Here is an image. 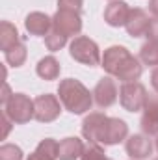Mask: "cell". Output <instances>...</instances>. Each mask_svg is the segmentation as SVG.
I'll return each mask as SVG.
<instances>
[{"instance_id":"obj_20","label":"cell","mask_w":158,"mask_h":160,"mask_svg":"<svg viewBox=\"0 0 158 160\" xmlns=\"http://www.w3.org/2000/svg\"><path fill=\"white\" fill-rule=\"evenodd\" d=\"M140 62L143 65H151V67H158V43L147 41L141 45L140 48Z\"/></svg>"},{"instance_id":"obj_21","label":"cell","mask_w":158,"mask_h":160,"mask_svg":"<svg viewBox=\"0 0 158 160\" xmlns=\"http://www.w3.org/2000/svg\"><path fill=\"white\" fill-rule=\"evenodd\" d=\"M67 43V36H63L62 32H58L56 28H52L47 36H45V45L50 52H58L60 48H63Z\"/></svg>"},{"instance_id":"obj_4","label":"cell","mask_w":158,"mask_h":160,"mask_svg":"<svg viewBox=\"0 0 158 160\" xmlns=\"http://www.w3.org/2000/svg\"><path fill=\"white\" fill-rule=\"evenodd\" d=\"M34 101L26 93H13L11 99L4 104V114L17 125H24L34 119Z\"/></svg>"},{"instance_id":"obj_30","label":"cell","mask_w":158,"mask_h":160,"mask_svg":"<svg viewBox=\"0 0 158 160\" xmlns=\"http://www.w3.org/2000/svg\"><path fill=\"white\" fill-rule=\"evenodd\" d=\"M155 149H156V153H158V136H156V140H155Z\"/></svg>"},{"instance_id":"obj_8","label":"cell","mask_w":158,"mask_h":160,"mask_svg":"<svg viewBox=\"0 0 158 160\" xmlns=\"http://www.w3.org/2000/svg\"><path fill=\"white\" fill-rule=\"evenodd\" d=\"M52 28H56L58 32H62L67 38H77L82 32V17L78 11H71V9H58L52 17Z\"/></svg>"},{"instance_id":"obj_19","label":"cell","mask_w":158,"mask_h":160,"mask_svg":"<svg viewBox=\"0 0 158 160\" xmlns=\"http://www.w3.org/2000/svg\"><path fill=\"white\" fill-rule=\"evenodd\" d=\"M26 56H28V50H26V45H24L22 41H21L19 45H15L13 48H9V50L4 52L6 62H7L11 67H21V65H24Z\"/></svg>"},{"instance_id":"obj_12","label":"cell","mask_w":158,"mask_h":160,"mask_svg":"<svg viewBox=\"0 0 158 160\" xmlns=\"http://www.w3.org/2000/svg\"><path fill=\"white\" fill-rule=\"evenodd\" d=\"M130 6L123 0H114L110 2L106 8H104V21L108 26H114V28H119V26H125L126 21H128V15H130Z\"/></svg>"},{"instance_id":"obj_14","label":"cell","mask_w":158,"mask_h":160,"mask_svg":"<svg viewBox=\"0 0 158 160\" xmlns=\"http://www.w3.org/2000/svg\"><path fill=\"white\" fill-rule=\"evenodd\" d=\"M24 28L30 36H47L52 30V17L43 11H32L24 19Z\"/></svg>"},{"instance_id":"obj_6","label":"cell","mask_w":158,"mask_h":160,"mask_svg":"<svg viewBox=\"0 0 158 160\" xmlns=\"http://www.w3.org/2000/svg\"><path fill=\"white\" fill-rule=\"evenodd\" d=\"M62 101L52 95V93H43L39 97L34 99V119H37L39 123H52L60 118L62 112Z\"/></svg>"},{"instance_id":"obj_33","label":"cell","mask_w":158,"mask_h":160,"mask_svg":"<svg viewBox=\"0 0 158 160\" xmlns=\"http://www.w3.org/2000/svg\"><path fill=\"white\" fill-rule=\"evenodd\" d=\"M26 160H28V158H26Z\"/></svg>"},{"instance_id":"obj_25","label":"cell","mask_w":158,"mask_h":160,"mask_svg":"<svg viewBox=\"0 0 158 160\" xmlns=\"http://www.w3.org/2000/svg\"><path fill=\"white\" fill-rule=\"evenodd\" d=\"M145 38H147V41L158 43V19H151V24H149V28H147Z\"/></svg>"},{"instance_id":"obj_1","label":"cell","mask_w":158,"mask_h":160,"mask_svg":"<svg viewBox=\"0 0 158 160\" xmlns=\"http://www.w3.org/2000/svg\"><path fill=\"white\" fill-rule=\"evenodd\" d=\"M82 136L101 145H117L128 138V125L119 118H108L102 112H89L82 121Z\"/></svg>"},{"instance_id":"obj_7","label":"cell","mask_w":158,"mask_h":160,"mask_svg":"<svg viewBox=\"0 0 158 160\" xmlns=\"http://www.w3.org/2000/svg\"><path fill=\"white\" fill-rule=\"evenodd\" d=\"M132 58L130 50L123 45H112L104 50L102 54V62H101V67L108 73V77H117L119 71L123 69V65Z\"/></svg>"},{"instance_id":"obj_32","label":"cell","mask_w":158,"mask_h":160,"mask_svg":"<svg viewBox=\"0 0 158 160\" xmlns=\"http://www.w3.org/2000/svg\"><path fill=\"white\" fill-rule=\"evenodd\" d=\"M155 160H158V158H155Z\"/></svg>"},{"instance_id":"obj_16","label":"cell","mask_w":158,"mask_h":160,"mask_svg":"<svg viewBox=\"0 0 158 160\" xmlns=\"http://www.w3.org/2000/svg\"><path fill=\"white\" fill-rule=\"evenodd\" d=\"M58 142L54 138H45L37 143L28 160H58Z\"/></svg>"},{"instance_id":"obj_28","label":"cell","mask_w":158,"mask_h":160,"mask_svg":"<svg viewBox=\"0 0 158 160\" xmlns=\"http://www.w3.org/2000/svg\"><path fill=\"white\" fill-rule=\"evenodd\" d=\"M151 86H153V89L158 93V67H155L153 73H151Z\"/></svg>"},{"instance_id":"obj_26","label":"cell","mask_w":158,"mask_h":160,"mask_svg":"<svg viewBox=\"0 0 158 160\" xmlns=\"http://www.w3.org/2000/svg\"><path fill=\"white\" fill-rule=\"evenodd\" d=\"M11 123H13V121L9 119L6 114H2V127H4V130H2V140L9 134V130H11Z\"/></svg>"},{"instance_id":"obj_5","label":"cell","mask_w":158,"mask_h":160,"mask_svg":"<svg viewBox=\"0 0 158 160\" xmlns=\"http://www.w3.org/2000/svg\"><path fill=\"white\" fill-rule=\"evenodd\" d=\"M147 101V89L141 82H125L119 88V102L126 112H140L143 110Z\"/></svg>"},{"instance_id":"obj_13","label":"cell","mask_w":158,"mask_h":160,"mask_svg":"<svg viewBox=\"0 0 158 160\" xmlns=\"http://www.w3.org/2000/svg\"><path fill=\"white\" fill-rule=\"evenodd\" d=\"M149 24H151L149 13L141 8H134V9H130V15H128V21H126L125 28H126V34L130 38H141V36L147 34Z\"/></svg>"},{"instance_id":"obj_22","label":"cell","mask_w":158,"mask_h":160,"mask_svg":"<svg viewBox=\"0 0 158 160\" xmlns=\"http://www.w3.org/2000/svg\"><path fill=\"white\" fill-rule=\"evenodd\" d=\"M80 160H112V158L106 157V153H104V149L101 147V143H97V142H87V145L84 147V153H82Z\"/></svg>"},{"instance_id":"obj_15","label":"cell","mask_w":158,"mask_h":160,"mask_svg":"<svg viewBox=\"0 0 158 160\" xmlns=\"http://www.w3.org/2000/svg\"><path fill=\"white\" fill-rule=\"evenodd\" d=\"M84 142L77 136L63 138L58 145V160H78L84 153Z\"/></svg>"},{"instance_id":"obj_27","label":"cell","mask_w":158,"mask_h":160,"mask_svg":"<svg viewBox=\"0 0 158 160\" xmlns=\"http://www.w3.org/2000/svg\"><path fill=\"white\" fill-rule=\"evenodd\" d=\"M11 95H13V93H11V89H9V84L6 82V84H4V91H2V99H0V101H2V106L11 99Z\"/></svg>"},{"instance_id":"obj_10","label":"cell","mask_w":158,"mask_h":160,"mask_svg":"<svg viewBox=\"0 0 158 160\" xmlns=\"http://www.w3.org/2000/svg\"><path fill=\"white\" fill-rule=\"evenodd\" d=\"M153 149H155V145H153V142L149 140L147 134H130L125 140V151L132 160L149 158Z\"/></svg>"},{"instance_id":"obj_11","label":"cell","mask_w":158,"mask_h":160,"mask_svg":"<svg viewBox=\"0 0 158 160\" xmlns=\"http://www.w3.org/2000/svg\"><path fill=\"white\" fill-rule=\"evenodd\" d=\"M140 127L143 134L147 136H158V93L147 95L145 106H143V116L140 119Z\"/></svg>"},{"instance_id":"obj_3","label":"cell","mask_w":158,"mask_h":160,"mask_svg":"<svg viewBox=\"0 0 158 160\" xmlns=\"http://www.w3.org/2000/svg\"><path fill=\"white\" fill-rule=\"evenodd\" d=\"M69 54L75 62H78L82 65L87 67H97L102 62V54L99 45L93 39H89L87 36H77L69 45Z\"/></svg>"},{"instance_id":"obj_31","label":"cell","mask_w":158,"mask_h":160,"mask_svg":"<svg viewBox=\"0 0 158 160\" xmlns=\"http://www.w3.org/2000/svg\"><path fill=\"white\" fill-rule=\"evenodd\" d=\"M110 2H114V0H110Z\"/></svg>"},{"instance_id":"obj_9","label":"cell","mask_w":158,"mask_h":160,"mask_svg":"<svg viewBox=\"0 0 158 160\" xmlns=\"http://www.w3.org/2000/svg\"><path fill=\"white\" fill-rule=\"evenodd\" d=\"M119 97L117 84L112 77H102L93 89V101L99 108H110Z\"/></svg>"},{"instance_id":"obj_24","label":"cell","mask_w":158,"mask_h":160,"mask_svg":"<svg viewBox=\"0 0 158 160\" xmlns=\"http://www.w3.org/2000/svg\"><path fill=\"white\" fill-rule=\"evenodd\" d=\"M84 0H58V9H71V11H82Z\"/></svg>"},{"instance_id":"obj_29","label":"cell","mask_w":158,"mask_h":160,"mask_svg":"<svg viewBox=\"0 0 158 160\" xmlns=\"http://www.w3.org/2000/svg\"><path fill=\"white\" fill-rule=\"evenodd\" d=\"M149 11L155 19H158V0H149Z\"/></svg>"},{"instance_id":"obj_2","label":"cell","mask_w":158,"mask_h":160,"mask_svg":"<svg viewBox=\"0 0 158 160\" xmlns=\"http://www.w3.org/2000/svg\"><path fill=\"white\" fill-rule=\"evenodd\" d=\"M58 99L62 101L63 108L75 116L86 114L93 106V91H89L80 80L63 78L58 84Z\"/></svg>"},{"instance_id":"obj_23","label":"cell","mask_w":158,"mask_h":160,"mask_svg":"<svg viewBox=\"0 0 158 160\" xmlns=\"http://www.w3.org/2000/svg\"><path fill=\"white\" fill-rule=\"evenodd\" d=\"M22 149L15 143H4L0 147V160H22Z\"/></svg>"},{"instance_id":"obj_17","label":"cell","mask_w":158,"mask_h":160,"mask_svg":"<svg viewBox=\"0 0 158 160\" xmlns=\"http://www.w3.org/2000/svg\"><path fill=\"white\" fill-rule=\"evenodd\" d=\"M60 71H62V65H60V62L54 56L41 58L37 62V65H36V73L43 80H56L60 77Z\"/></svg>"},{"instance_id":"obj_18","label":"cell","mask_w":158,"mask_h":160,"mask_svg":"<svg viewBox=\"0 0 158 160\" xmlns=\"http://www.w3.org/2000/svg\"><path fill=\"white\" fill-rule=\"evenodd\" d=\"M19 43H21V36H19L17 26L11 24L9 21H2L0 22V48L6 52Z\"/></svg>"}]
</instances>
